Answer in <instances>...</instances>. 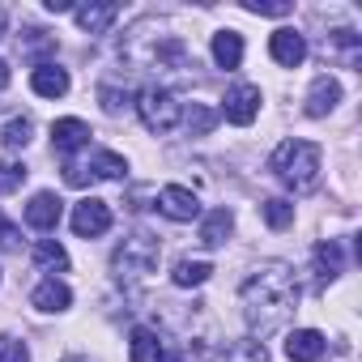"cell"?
Returning <instances> with one entry per match:
<instances>
[{
  "label": "cell",
  "instance_id": "cell-4",
  "mask_svg": "<svg viewBox=\"0 0 362 362\" xmlns=\"http://www.w3.org/2000/svg\"><path fill=\"white\" fill-rule=\"evenodd\" d=\"M136 111H141L145 128L158 132V136H166V132H175L179 124H184V103H179L170 90H162V86H149L136 98Z\"/></svg>",
  "mask_w": 362,
  "mask_h": 362
},
{
  "label": "cell",
  "instance_id": "cell-14",
  "mask_svg": "<svg viewBox=\"0 0 362 362\" xmlns=\"http://www.w3.org/2000/svg\"><path fill=\"white\" fill-rule=\"evenodd\" d=\"M73 18H77V26L86 35H103L119 18V5H81V9H73Z\"/></svg>",
  "mask_w": 362,
  "mask_h": 362
},
{
  "label": "cell",
  "instance_id": "cell-11",
  "mask_svg": "<svg viewBox=\"0 0 362 362\" xmlns=\"http://www.w3.org/2000/svg\"><path fill=\"white\" fill-rule=\"evenodd\" d=\"M324 337L315 332V328H298V332H290L286 337V358L290 362H320L324 358Z\"/></svg>",
  "mask_w": 362,
  "mask_h": 362
},
{
  "label": "cell",
  "instance_id": "cell-25",
  "mask_svg": "<svg viewBox=\"0 0 362 362\" xmlns=\"http://www.w3.org/2000/svg\"><path fill=\"white\" fill-rule=\"evenodd\" d=\"M184 119H188V128H192L197 136H205V132L218 124V111H214V107H205V103H192V107L184 111Z\"/></svg>",
  "mask_w": 362,
  "mask_h": 362
},
{
  "label": "cell",
  "instance_id": "cell-17",
  "mask_svg": "<svg viewBox=\"0 0 362 362\" xmlns=\"http://www.w3.org/2000/svg\"><path fill=\"white\" fill-rule=\"evenodd\" d=\"M341 273H345L341 243H337V239H324V243H315V277H320V281H332V277H341Z\"/></svg>",
  "mask_w": 362,
  "mask_h": 362
},
{
  "label": "cell",
  "instance_id": "cell-26",
  "mask_svg": "<svg viewBox=\"0 0 362 362\" xmlns=\"http://www.w3.org/2000/svg\"><path fill=\"white\" fill-rule=\"evenodd\" d=\"M26 166L22 162H0V197H5V192H13V188H22L26 184Z\"/></svg>",
  "mask_w": 362,
  "mask_h": 362
},
{
  "label": "cell",
  "instance_id": "cell-2",
  "mask_svg": "<svg viewBox=\"0 0 362 362\" xmlns=\"http://www.w3.org/2000/svg\"><path fill=\"white\" fill-rule=\"evenodd\" d=\"M269 170L281 179L290 192H311L320 184V145L311 141H281L269 158Z\"/></svg>",
  "mask_w": 362,
  "mask_h": 362
},
{
  "label": "cell",
  "instance_id": "cell-29",
  "mask_svg": "<svg viewBox=\"0 0 362 362\" xmlns=\"http://www.w3.org/2000/svg\"><path fill=\"white\" fill-rule=\"evenodd\" d=\"M18 243H22V230H18L5 214H0V252H13Z\"/></svg>",
  "mask_w": 362,
  "mask_h": 362
},
{
  "label": "cell",
  "instance_id": "cell-12",
  "mask_svg": "<svg viewBox=\"0 0 362 362\" xmlns=\"http://www.w3.org/2000/svg\"><path fill=\"white\" fill-rule=\"evenodd\" d=\"M30 86H35V94H43V98H60V94H69V73H64L60 64H35Z\"/></svg>",
  "mask_w": 362,
  "mask_h": 362
},
{
  "label": "cell",
  "instance_id": "cell-18",
  "mask_svg": "<svg viewBox=\"0 0 362 362\" xmlns=\"http://www.w3.org/2000/svg\"><path fill=\"white\" fill-rule=\"evenodd\" d=\"M128 358H132V362H162V358H166V345H162V337H158V332L136 328V332H132V341H128Z\"/></svg>",
  "mask_w": 362,
  "mask_h": 362
},
{
  "label": "cell",
  "instance_id": "cell-6",
  "mask_svg": "<svg viewBox=\"0 0 362 362\" xmlns=\"http://www.w3.org/2000/svg\"><path fill=\"white\" fill-rule=\"evenodd\" d=\"M73 230L81 235V239H98V235H107L111 230V205L107 201H81L77 209H73Z\"/></svg>",
  "mask_w": 362,
  "mask_h": 362
},
{
  "label": "cell",
  "instance_id": "cell-7",
  "mask_svg": "<svg viewBox=\"0 0 362 362\" xmlns=\"http://www.w3.org/2000/svg\"><path fill=\"white\" fill-rule=\"evenodd\" d=\"M222 115L230 119V124H239V128H247L256 115H260V86H235L230 94H226V107H222Z\"/></svg>",
  "mask_w": 362,
  "mask_h": 362
},
{
  "label": "cell",
  "instance_id": "cell-27",
  "mask_svg": "<svg viewBox=\"0 0 362 362\" xmlns=\"http://www.w3.org/2000/svg\"><path fill=\"white\" fill-rule=\"evenodd\" d=\"M98 98H103V111H111V115H119V111H128V90H115V86H103L98 90Z\"/></svg>",
  "mask_w": 362,
  "mask_h": 362
},
{
  "label": "cell",
  "instance_id": "cell-9",
  "mask_svg": "<svg viewBox=\"0 0 362 362\" xmlns=\"http://www.w3.org/2000/svg\"><path fill=\"white\" fill-rule=\"evenodd\" d=\"M60 218H64V201H60L56 192H35V197H30V205H26V222H30L35 230H56Z\"/></svg>",
  "mask_w": 362,
  "mask_h": 362
},
{
  "label": "cell",
  "instance_id": "cell-15",
  "mask_svg": "<svg viewBox=\"0 0 362 362\" xmlns=\"http://www.w3.org/2000/svg\"><path fill=\"white\" fill-rule=\"evenodd\" d=\"M214 60H218V69H239L243 64V35L239 30H218L214 35Z\"/></svg>",
  "mask_w": 362,
  "mask_h": 362
},
{
  "label": "cell",
  "instance_id": "cell-33",
  "mask_svg": "<svg viewBox=\"0 0 362 362\" xmlns=\"http://www.w3.org/2000/svg\"><path fill=\"white\" fill-rule=\"evenodd\" d=\"M0 30H5V9H0Z\"/></svg>",
  "mask_w": 362,
  "mask_h": 362
},
{
  "label": "cell",
  "instance_id": "cell-28",
  "mask_svg": "<svg viewBox=\"0 0 362 362\" xmlns=\"http://www.w3.org/2000/svg\"><path fill=\"white\" fill-rule=\"evenodd\" d=\"M0 362H30L26 341H18V337H0Z\"/></svg>",
  "mask_w": 362,
  "mask_h": 362
},
{
  "label": "cell",
  "instance_id": "cell-32",
  "mask_svg": "<svg viewBox=\"0 0 362 362\" xmlns=\"http://www.w3.org/2000/svg\"><path fill=\"white\" fill-rule=\"evenodd\" d=\"M5 86H9V64L0 60V90H5Z\"/></svg>",
  "mask_w": 362,
  "mask_h": 362
},
{
  "label": "cell",
  "instance_id": "cell-8",
  "mask_svg": "<svg viewBox=\"0 0 362 362\" xmlns=\"http://www.w3.org/2000/svg\"><path fill=\"white\" fill-rule=\"evenodd\" d=\"M269 56H273L281 69H298V64L307 60V39H303L298 30L281 26V30H273V39H269Z\"/></svg>",
  "mask_w": 362,
  "mask_h": 362
},
{
  "label": "cell",
  "instance_id": "cell-1",
  "mask_svg": "<svg viewBox=\"0 0 362 362\" xmlns=\"http://www.w3.org/2000/svg\"><path fill=\"white\" fill-rule=\"evenodd\" d=\"M239 303H243V320H247V328H252L256 337L281 328L286 315H290L294 303H298L294 269H290L286 260H264V264L252 269V277L243 281Z\"/></svg>",
  "mask_w": 362,
  "mask_h": 362
},
{
  "label": "cell",
  "instance_id": "cell-20",
  "mask_svg": "<svg viewBox=\"0 0 362 362\" xmlns=\"http://www.w3.org/2000/svg\"><path fill=\"white\" fill-rule=\"evenodd\" d=\"M209 273H214V264H209V260H188V256H184V260L175 264L170 281H175V286H205V281H209Z\"/></svg>",
  "mask_w": 362,
  "mask_h": 362
},
{
  "label": "cell",
  "instance_id": "cell-3",
  "mask_svg": "<svg viewBox=\"0 0 362 362\" xmlns=\"http://www.w3.org/2000/svg\"><path fill=\"white\" fill-rule=\"evenodd\" d=\"M111 269H115V277H119L124 286L145 281V277L158 269V239H153V235H128V239L115 247Z\"/></svg>",
  "mask_w": 362,
  "mask_h": 362
},
{
  "label": "cell",
  "instance_id": "cell-13",
  "mask_svg": "<svg viewBox=\"0 0 362 362\" xmlns=\"http://www.w3.org/2000/svg\"><path fill=\"white\" fill-rule=\"evenodd\" d=\"M337 103H341V86H337L332 77H315V86H311V94H307V115H311V119H324Z\"/></svg>",
  "mask_w": 362,
  "mask_h": 362
},
{
  "label": "cell",
  "instance_id": "cell-23",
  "mask_svg": "<svg viewBox=\"0 0 362 362\" xmlns=\"http://www.w3.org/2000/svg\"><path fill=\"white\" fill-rule=\"evenodd\" d=\"M90 170H94V179H124V175H128V162H124L119 153H111V149H103V153H94V162H90Z\"/></svg>",
  "mask_w": 362,
  "mask_h": 362
},
{
  "label": "cell",
  "instance_id": "cell-22",
  "mask_svg": "<svg viewBox=\"0 0 362 362\" xmlns=\"http://www.w3.org/2000/svg\"><path fill=\"white\" fill-rule=\"evenodd\" d=\"M30 136H35V119H30V115L9 119V124H5V132H0L5 149H26V145H30Z\"/></svg>",
  "mask_w": 362,
  "mask_h": 362
},
{
  "label": "cell",
  "instance_id": "cell-16",
  "mask_svg": "<svg viewBox=\"0 0 362 362\" xmlns=\"http://www.w3.org/2000/svg\"><path fill=\"white\" fill-rule=\"evenodd\" d=\"M230 230H235V214H230V209H214V214H205V222H201V243H205V247H222V243L230 239Z\"/></svg>",
  "mask_w": 362,
  "mask_h": 362
},
{
  "label": "cell",
  "instance_id": "cell-30",
  "mask_svg": "<svg viewBox=\"0 0 362 362\" xmlns=\"http://www.w3.org/2000/svg\"><path fill=\"white\" fill-rule=\"evenodd\" d=\"M247 13H264V18H286L294 5H286V0H277V5H260V0H252V5H243Z\"/></svg>",
  "mask_w": 362,
  "mask_h": 362
},
{
  "label": "cell",
  "instance_id": "cell-10",
  "mask_svg": "<svg viewBox=\"0 0 362 362\" xmlns=\"http://www.w3.org/2000/svg\"><path fill=\"white\" fill-rule=\"evenodd\" d=\"M86 141H90V124H86V119L64 115V119L52 124V145H56V153H77Z\"/></svg>",
  "mask_w": 362,
  "mask_h": 362
},
{
  "label": "cell",
  "instance_id": "cell-5",
  "mask_svg": "<svg viewBox=\"0 0 362 362\" xmlns=\"http://www.w3.org/2000/svg\"><path fill=\"white\" fill-rule=\"evenodd\" d=\"M158 209H162L170 222H192V218H201V201H197V192L184 188V184H166V188L158 192Z\"/></svg>",
  "mask_w": 362,
  "mask_h": 362
},
{
  "label": "cell",
  "instance_id": "cell-24",
  "mask_svg": "<svg viewBox=\"0 0 362 362\" xmlns=\"http://www.w3.org/2000/svg\"><path fill=\"white\" fill-rule=\"evenodd\" d=\"M260 214H264V222H269L273 230H286V226L294 222V205H290V201H281V197L264 201V205H260Z\"/></svg>",
  "mask_w": 362,
  "mask_h": 362
},
{
  "label": "cell",
  "instance_id": "cell-21",
  "mask_svg": "<svg viewBox=\"0 0 362 362\" xmlns=\"http://www.w3.org/2000/svg\"><path fill=\"white\" fill-rule=\"evenodd\" d=\"M35 264L47 269V273H64V269H69V252H64L56 239H39V243H35Z\"/></svg>",
  "mask_w": 362,
  "mask_h": 362
},
{
  "label": "cell",
  "instance_id": "cell-31",
  "mask_svg": "<svg viewBox=\"0 0 362 362\" xmlns=\"http://www.w3.org/2000/svg\"><path fill=\"white\" fill-rule=\"evenodd\" d=\"M47 9H52V13H73L69 0H47Z\"/></svg>",
  "mask_w": 362,
  "mask_h": 362
},
{
  "label": "cell",
  "instance_id": "cell-19",
  "mask_svg": "<svg viewBox=\"0 0 362 362\" xmlns=\"http://www.w3.org/2000/svg\"><path fill=\"white\" fill-rule=\"evenodd\" d=\"M39 311H64L69 303H73V290L64 286V281H56V277H47L39 290H35V298H30Z\"/></svg>",
  "mask_w": 362,
  "mask_h": 362
}]
</instances>
